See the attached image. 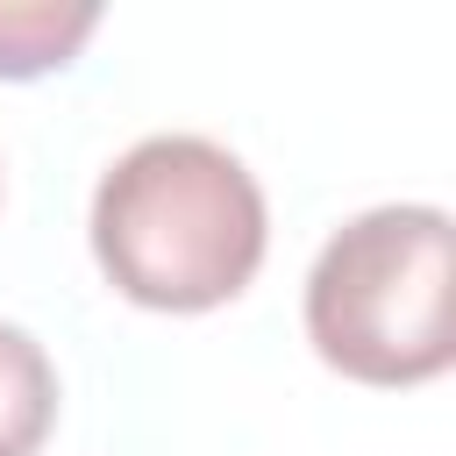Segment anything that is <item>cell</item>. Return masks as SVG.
<instances>
[{
	"instance_id": "cell-1",
	"label": "cell",
	"mask_w": 456,
	"mask_h": 456,
	"mask_svg": "<svg viewBox=\"0 0 456 456\" xmlns=\"http://www.w3.org/2000/svg\"><path fill=\"white\" fill-rule=\"evenodd\" d=\"M264 192L207 135L135 142L93 192V256L107 285L157 314L228 306L264 264Z\"/></svg>"
},
{
	"instance_id": "cell-2",
	"label": "cell",
	"mask_w": 456,
	"mask_h": 456,
	"mask_svg": "<svg viewBox=\"0 0 456 456\" xmlns=\"http://www.w3.org/2000/svg\"><path fill=\"white\" fill-rule=\"evenodd\" d=\"M456 235L442 207H370L306 271V342L356 385H428L456 356Z\"/></svg>"
},
{
	"instance_id": "cell-3",
	"label": "cell",
	"mask_w": 456,
	"mask_h": 456,
	"mask_svg": "<svg viewBox=\"0 0 456 456\" xmlns=\"http://www.w3.org/2000/svg\"><path fill=\"white\" fill-rule=\"evenodd\" d=\"M57 420V370L36 335L0 321V456H36Z\"/></svg>"
},
{
	"instance_id": "cell-4",
	"label": "cell",
	"mask_w": 456,
	"mask_h": 456,
	"mask_svg": "<svg viewBox=\"0 0 456 456\" xmlns=\"http://www.w3.org/2000/svg\"><path fill=\"white\" fill-rule=\"evenodd\" d=\"M100 28V7H50V0H0V78H36L71 64V50Z\"/></svg>"
}]
</instances>
